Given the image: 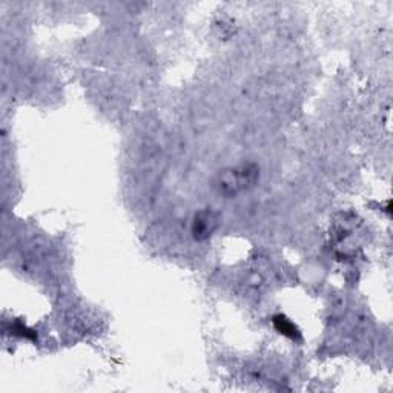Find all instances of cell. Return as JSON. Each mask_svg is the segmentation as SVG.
Wrapping results in <instances>:
<instances>
[{"label":"cell","mask_w":393,"mask_h":393,"mask_svg":"<svg viewBox=\"0 0 393 393\" xmlns=\"http://www.w3.org/2000/svg\"><path fill=\"white\" fill-rule=\"evenodd\" d=\"M258 179V170L255 166H243L238 170L226 171L220 177V191L226 195H235L251 188Z\"/></svg>","instance_id":"obj_1"},{"label":"cell","mask_w":393,"mask_h":393,"mask_svg":"<svg viewBox=\"0 0 393 393\" xmlns=\"http://www.w3.org/2000/svg\"><path fill=\"white\" fill-rule=\"evenodd\" d=\"M216 226H219V216L215 212L206 209L195 215L194 223H192V234H194L195 240L203 242L214 234Z\"/></svg>","instance_id":"obj_2"},{"label":"cell","mask_w":393,"mask_h":393,"mask_svg":"<svg viewBox=\"0 0 393 393\" xmlns=\"http://www.w3.org/2000/svg\"><path fill=\"white\" fill-rule=\"evenodd\" d=\"M274 324H275L277 331L280 333H283V335L289 336V338H292V340L298 338V329H296L291 322H289L286 317H283V315L275 317L274 318Z\"/></svg>","instance_id":"obj_3"}]
</instances>
